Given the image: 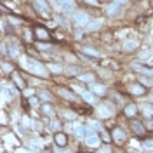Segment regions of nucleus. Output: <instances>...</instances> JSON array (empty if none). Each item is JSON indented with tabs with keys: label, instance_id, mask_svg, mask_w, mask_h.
I'll use <instances>...</instances> for the list:
<instances>
[{
	"label": "nucleus",
	"instance_id": "obj_1",
	"mask_svg": "<svg viewBox=\"0 0 153 153\" xmlns=\"http://www.w3.org/2000/svg\"><path fill=\"white\" fill-rule=\"evenodd\" d=\"M33 33H35V37H37L38 40H49V38H51V33H49V30H47V28H44V26H35Z\"/></svg>",
	"mask_w": 153,
	"mask_h": 153
},
{
	"label": "nucleus",
	"instance_id": "obj_2",
	"mask_svg": "<svg viewBox=\"0 0 153 153\" xmlns=\"http://www.w3.org/2000/svg\"><path fill=\"white\" fill-rule=\"evenodd\" d=\"M131 129H132V132L136 136H144L146 134V129H144V125L141 122H137V120H131Z\"/></svg>",
	"mask_w": 153,
	"mask_h": 153
},
{
	"label": "nucleus",
	"instance_id": "obj_3",
	"mask_svg": "<svg viewBox=\"0 0 153 153\" xmlns=\"http://www.w3.org/2000/svg\"><path fill=\"white\" fill-rule=\"evenodd\" d=\"M111 137H113L115 143H118V144H122L125 141V134L120 127H115L113 131H111Z\"/></svg>",
	"mask_w": 153,
	"mask_h": 153
},
{
	"label": "nucleus",
	"instance_id": "obj_4",
	"mask_svg": "<svg viewBox=\"0 0 153 153\" xmlns=\"http://www.w3.org/2000/svg\"><path fill=\"white\" fill-rule=\"evenodd\" d=\"M54 141H56L57 146L65 148V146L68 144V136H66V134H63V132H59V131H57V132L54 134Z\"/></svg>",
	"mask_w": 153,
	"mask_h": 153
},
{
	"label": "nucleus",
	"instance_id": "obj_5",
	"mask_svg": "<svg viewBox=\"0 0 153 153\" xmlns=\"http://www.w3.org/2000/svg\"><path fill=\"white\" fill-rule=\"evenodd\" d=\"M129 92L134 96H143L144 94V85L139 82V84H132V85H129Z\"/></svg>",
	"mask_w": 153,
	"mask_h": 153
},
{
	"label": "nucleus",
	"instance_id": "obj_6",
	"mask_svg": "<svg viewBox=\"0 0 153 153\" xmlns=\"http://www.w3.org/2000/svg\"><path fill=\"white\" fill-rule=\"evenodd\" d=\"M10 78L14 80V84H16L19 89H25V87H26V84L23 82V78H21V75H19L18 71H12V73H10Z\"/></svg>",
	"mask_w": 153,
	"mask_h": 153
},
{
	"label": "nucleus",
	"instance_id": "obj_7",
	"mask_svg": "<svg viewBox=\"0 0 153 153\" xmlns=\"http://www.w3.org/2000/svg\"><path fill=\"white\" fill-rule=\"evenodd\" d=\"M124 115L125 117H134V115H137V106L136 105H129L124 108Z\"/></svg>",
	"mask_w": 153,
	"mask_h": 153
},
{
	"label": "nucleus",
	"instance_id": "obj_8",
	"mask_svg": "<svg viewBox=\"0 0 153 153\" xmlns=\"http://www.w3.org/2000/svg\"><path fill=\"white\" fill-rule=\"evenodd\" d=\"M99 137H101V136H97V134H89L85 141H87V144L94 146V144H97V141H99Z\"/></svg>",
	"mask_w": 153,
	"mask_h": 153
},
{
	"label": "nucleus",
	"instance_id": "obj_9",
	"mask_svg": "<svg viewBox=\"0 0 153 153\" xmlns=\"http://www.w3.org/2000/svg\"><path fill=\"white\" fill-rule=\"evenodd\" d=\"M92 91H94V94H97V96H105L106 94L105 85H99V84H94V85H92Z\"/></svg>",
	"mask_w": 153,
	"mask_h": 153
},
{
	"label": "nucleus",
	"instance_id": "obj_10",
	"mask_svg": "<svg viewBox=\"0 0 153 153\" xmlns=\"http://www.w3.org/2000/svg\"><path fill=\"white\" fill-rule=\"evenodd\" d=\"M136 49H137V42H125L124 44V51H127V52H132Z\"/></svg>",
	"mask_w": 153,
	"mask_h": 153
},
{
	"label": "nucleus",
	"instance_id": "obj_11",
	"mask_svg": "<svg viewBox=\"0 0 153 153\" xmlns=\"http://www.w3.org/2000/svg\"><path fill=\"white\" fill-rule=\"evenodd\" d=\"M75 21H76V25H85L87 23V16L84 14V12H78L75 16Z\"/></svg>",
	"mask_w": 153,
	"mask_h": 153
},
{
	"label": "nucleus",
	"instance_id": "obj_12",
	"mask_svg": "<svg viewBox=\"0 0 153 153\" xmlns=\"http://www.w3.org/2000/svg\"><path fill=\"white\" fill-rule=\"evenodd\" d=\"M82 52H84V54H87V56L99 57V52H97V51H94V49H91V47H84V49H82Z\"/></svg>",
	"mask_w": 153,
	"mask_h": 153
},
{
	"label": "nucleus",
	"instance_id": "obj_13",
	"mask_svg": "<svg viewBox=\"0 0 153 153\" xmlns=\"http://www.w3.org/2000/svg\"><path fill=\"white\" fill-rule=\"evenodd\" d=\"M65 71H66V75H78V73H80V71H82V70H80V68L78 66H68L66 70H65Z\"/></svg>",
	"mask_w": 153,
	"mask_h": 153
},
{
	"label": "nucleus",
	"instance_id": "obj_14",
	"mask_svg": "<svg viewBox=\"0 0 153 153\" xmlns=\"http://www.w3.org/2000/svg\"><path fill=\"white\" fill-rule=\"evenodd\" d=\"M117 12H118V4H111V5L106 9V14H108V16H115Z\"/></svg>",
	"mask_w": 153,
	"mask_h": 153
},
{
	"label": "nucleus",
	"instance_id": "obj_15",
	"mask_svg": "<svg viewBox=\"0 0 153 153\" xmlns=\"http://www.w3.org/2000/svg\"><path fill=\"white\" fill-rule=\"evenodd\" d=\"M35 5L38 7V10H40V7H42V10H49V4L45 0H35Z\"/></svg>",
	"mask_w": 153,
	"mask_h": 153
},
{
	"label": "nucleus",
	"instance_id": "obj_16",
	"mask_svg": "<svg viewBox=\"0 0 153 153\" xmlns=\"http://www.w3.org/2000/svg\"><path fill=\"white\" fill-rule=\"evenodd\" d=\"M59 96H63V97H66V99H73V94H71L68 89H63V87L59 89Z\"/></svg>",
	"mask_w": 153,
	"mask_h": 153
},
{
	"label": "nucleus",
	"instance_id": "obj_17",
	"mask_svg": "<svg viewBox=\"0 0 153 153\" xmlns=\"http://www.w3.org/2000/svg\"><path fill=\"white\" fill-rule=\"evenodd\" d=\"M139 82H141L144 87H150V85H152V80H150L148 76H141V78H139Z\"/></svg>",
	"mask_w": 153,
	"mask_h": 153
},
{
	"label": "nucleus",
	"instance_id": "obj_18",
	"mask_svg": "<svg viewBox=\"0 0 153 153\" xmlns=\"http://www.w3.org/2000/svg\"><path fill=\"white\" fill-rule=\"evenodd\" d=\"M42 111H44L45 115H52V113H54V111H52V108H51V105H44V106H42Z\"/></svg>",
	"mask_w": 153,
	"mask_h": 153
},
{
	"label": "nucleus",
	"instance_id": "obj_19",
	"mask_svg": "<svg viewBox=\"0 0 153 153\" xmlns=\"http://www.w3.org/2000/svg\"><path fill=\"white\" fill-rule=\"evenodd\" d=\"M92 78H94V75H91V73H87V75L80 76V80H82V82H92Z\"/></svg>",
	"mask_w": 153,
	"mask_h": 153
},
{
	"label": "nucleus",
	"instance_id": "obj_20",
	"mask_svg": "<svg viewBox=\"0 0 153 153\" xmlns=\"http://www.w3.org/2000/svg\"><path fill=\"white\" fill-rule=\"evenodd\" d=\"M101 139H103L105 143H110V141H111L113 137H111V136H108V134H106V132H101Z\"/></svg>",
	"mask_w": 153,
	"mask_h": 153
},
{
	"label": "nucleus",
	"instance_id": "obj_21",
	"mask_svg": "<svg viewBox=\"0 0 153 153\" xmlns=\"http://www.w3.org/2000/svg\"><path fill=\"white\" fill-rule=\"evenodd\" d=\"M57 2H59L63 7H68V5H71V4H73V0H57Z\"/></svg>",
	"mask_w": 153,
	"mask_h": 153
},
{
	"label": "nucleus",
	"instance_id": "obj_22",
	"mask_svg": "<svg viewBox=\"0 0 153 153\" xmlns=\"http://www.w3.org/2000/svg\"><path fill=\"white\" fill-rule=\"evenodd\" d=\"M144 113H146V115H153V108H150V106L146 105V106H144Z\"/></svg>",
	"mask_w": 153,
	"mask_h": 153
},
{
	"label": "nucleus",
	"instance_id": "obj_23",
	"mask_svg": "<svg viewBox=\"0 0 153 153\" xmlns=\"http://www.w3.org/2000/svg\"><path fill=\"white\" fill-rule=\"evenodd\" d=\"M40 97H42L44 101H49V99H51V94H47V92H42V94H40Z\"/></svg>",
	"mask_w": 153,
	"mask_h": 153
},
{
	"label": "nucleus",
	"instance_id": "obj_24",
	"mask_svg": "<svg viewBox=\"0 0 153 153\" xmlns=\"http://www.w3.org/2000/svg\"><path fill=\"white\" fill-rule=\"evenodd\" d=\"M52 129H56V131H59V127H61V124H59V122H56V120H52Z\"/></svg>",
	"mask_w": 153,
	"mask_h": 153
},
{
	"label": "nucleus",
	"instance_id": "obj_25",
	"mask_svg": "<svg viewBox=\"0 0 153 153\" xmlns=\"http://www.w3.org/2000/svg\"><path fill=\"white\" fill-rule=\"evenodd\" d=\"M76 134L78 136H85V129H76Z\"/></svg>",
	"mask_w": 153,
	"mask_h": 153
},
{
	"label": "nucleus",
	"instance_id": "obj_26",
	"mask_svg": "<svg viewBox=\"0 0 153 153\" xmlns=\"http://www.w3.org/2000/svg\"><path fill=\"white\" fill-rule=\"evenodd\" d=\"M30 103H31V105H37L38 99H37V97H31V99H30Z\"/></svg>",
	"mask_w": 153,
	"mask_h": 153
},
{
	"label": "nucleus",
	"instance_id": "obj_27",
	"mask_svg": "<svg viewBox=\"0 0 153 153\" xmlns=\"http://www.w3.org/2000/svg\"><path fill=\"white\" fill-rule=\"evenodd\" d=\"M146 148H152L153 150V141H146Z\"/></svg>",
	"mask_w": 153,
	"mask_h": 153
},
{
	"label": "nucleus",
	"instance_id": "obj_28",
	"mask_svg": "<svg viewBox=\"0 0 153 153\" xmlns=\"http://www.w3.org/2000/svg\"><path fill=\"white\" fill-rule=\"evenodd\" d=\"M113 2H115V4H124L125 0H113Z\"/></svg>",
	"mask_w": 153,
	"mask_h": 153
}]
</instances>
